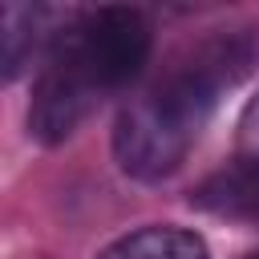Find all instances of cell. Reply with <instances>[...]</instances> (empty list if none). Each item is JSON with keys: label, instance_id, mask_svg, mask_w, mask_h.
<instances>
[{"label": "cell", "instance_id": "obj_1", "mask_svg": "<svg viewBox=\"0 0 259 259\" xmlns=\"http://www.w3.org/2000/svg\"><path fill=\"white\" fill-rule=\"evenodd\" d=\"M259 65L255 28H210L158 81L134 93L113 121V158L138 182L170 178L202 138L219 101Z\"/></svg>", "mask_w": 259, "mask_h": 259}, {"label": "cell", "instance_id": "obj_2", "mask_svg": "<svg viewBox=\"0 0 259 259\" xmlns=\"http://www.w3.org/2000/svg\"><path fill=\"white\" fill-rule=\"evenodd\" d=\"M154 53V28L142 8L97 4L73 8L40 57L28 97V138L40 146L69 142L105 97L142 77Z\"/></svg>", "mask_w": 259, "mask_h": 259}, {"label": "cell", "instance_id": "obj_3", "mask_svg": "<svg viewBox=\"0 0 259 259\" xmlns=\"http://www.w3.org/2000/svg\"><path fill=\"white\" fill-rule=\"evenodd\" d=\"M73 16V8H49V4H4L0 8V65L4 81H16L32 57H45L61 24Z\"/></svg>", "mask_w": 259, "mask_h": 259}, {"label": "cell", "instance_id": "obj_4", "mask_svg": "<svg viewBox=\"0 0 259 259\" xmlns=\"http://www.w3.org/2000/svg\"><path fill=\"white\" fill-rule=\"evenodd\" d=\"M190 206L219 214V219H231V223L259 227V162L235 158L231 166L214 170L210 178H202L190 190Z\"/></svg>", "mask_w": 259, "mask_h": 259}, {"label": "cell", "instance_id": "obj_5", "mask_svg": "<svg viewBox=\"0 0 259 259\" xmlns=\"http://www.w3.org/2000/svg\"><path fill=\"white\" fill-rule=\"evenodd\" d=\"M97 259H210V247L198 231L174 223L138 227L97 251Z\"/></svg>", "mask_w": 259, "mask_h": 259}, {"label": "cell", "instance_id": "obj_6", "mask_svg": "<svg viewBox=\"0 0 259 259\" xmlns=\"http://www.w3.org/2000/svg\"><path fill=\"white\" fill-rule=\"evenodd\" d=\"M235 158L259 162V89H255V97L239 113V125H235Z\"/></svg>", "mask_w": 259, "mask_h": 259}, {"label": "cell", "instance_id": "obj_7", "mask_svg": "<svg viewBox=\"0 0 259 259\" xmlns=\"http://www.w3.org/2000/svg\"><path fill=\"white\" fill-rule=\"evenodd\" d=\"M243 259H259V251H251V255H243Z\"/></svg>", "mask_w": 259, "mask_h": 259}]
</instances>
